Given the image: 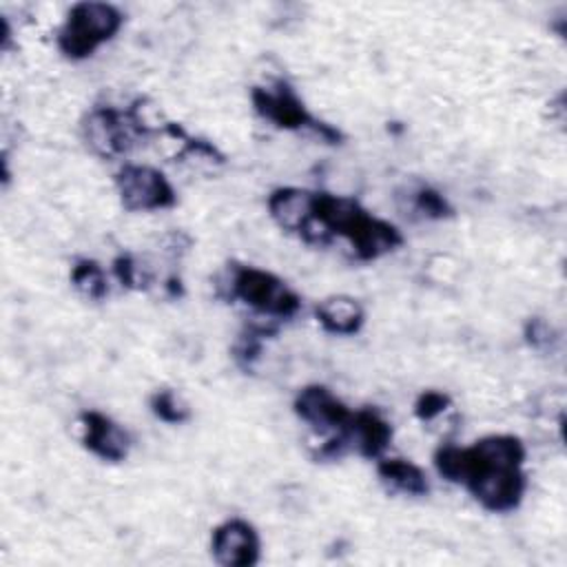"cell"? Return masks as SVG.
Returning <instances> with one entry per match:
<instances>
[{"label": "cell", "mask_w": 567, "mask_h": 567, "mask_svg": "<svg viewBox=\"0 0 567 567\" xmlns=\"http://www.w3.org/2000/svg\"><path fill=\"white\" fill-rule=\"evenodd\" d=\"M226 288L228 299H241L246 306L277 319L292 317L301 306L299 297L279 277L252 266H233Z\"/></svg>", "instance_id": "obj_3"}, {"label": "cell", "mask_w": 567, "mask_h": 567, "mask_svg": "<svg viewBox=\"0 0 567 567\" xmlns=\"http://www.w3.org/2000/svg\"><path fill=\"white\" fill-rule=\"evenodd\" d=\"M261 334H264V330H248V334H244L239 339V343L235 346V359L241 368H250L252 361L259 357Z\"/></svg>", "instance_id": "obj_19"}, {"label": "cell", "mask_w": 567, "mask_h": 567, "mask_svg": "<svg viewBox=\"0 0 567 567\" xmlns=\"http://www.w3.org/2000/svg\"><path fill=\"white\" fill-rule=\"evenodd\" d=\"M82 443L102 461H122L128 454V434L109 416L100 412H82Z\"/></svg>", "instance_id": "obj_10"}, {"label": "cell", "mask_w": 567, "mask_h": 567, "mask_svg": "<svg viewBox=\"0 0 567 567\" xmlns=\"http://www.w3.org/2000/svg\"><path fill=\"white\" fill-rule=\"evenodd\" d=\"M259 534L241 518H230L215 527L210 538L213 556L224 567H250L259 560Z\"/></svg>", "instance_id": "obj_8"}, {"label": "cell", "mask_w": 567, "mask_h": 567, "mask_svg": "<svg viewBox=\"0 0 567 567\" xmlns=\"http://www.w3.org/2000/svg\"><path fill=\"white\" fill-rule=\"evenodd\" d=\"M525 334H527V341H529L532 346H540V343H547V341H549V328H547L540 319H532V321L527 323Z\"/></svg>", "instance_id": "obj_21"}, {"label": "cell", "mask_w": 567, "mask_h": 567, "mask_svg": "<svg viewBox=\"0 0 567 567\" xmlns=\"http://www.w3.org/2000/svg\"><path fill=\"white\" fill-rule=\"evenodd\" d=\"M489 512H512L523 501L527 481L520 467H483L463 483Z\"/></svg>", "instance_id": "obj_7"}, {"label": "cell", "mask_w": 567, "mask_h": 567, "mask_svg": "<svg viewBox=\"0 0 567 567\" xmlns=\"http://www.w3.org/2000/svg\"><path fill=\"white\" fill-rule=\"evenodd\" d=\"M255 111L266 117L268 122L277 124L279 128L297 131V128H312L319 133L326 142H337L341 135L337 128L317 122L303 106V102L297 97L295 89L290 84L277 80L272 86H255L250 93Z\"/></svg>", "instance_id": "obj_4"}, {"label": "cell", "mask_w": 567, "mask_h": 567, "mask_svg": "<svg viewBox=\"0 0 567 567\" xmlns=\"http://www.w3.org/2000/svg\"><path fill=\"white\" fill-rule=\"evenodd\" d=\"M348 436H350V447H357L361 456L377 458L385 452L392 439V427L379 412L363 408L352 412Z\"/></svg>", "instance_id": "obj_12"}, {"label": "cell", "mask_w": 567, "mask_h": 567, "mask_svg": "<svg viewBox=\"0 0 567 567\" xmlns=\"http://www.w3.org/2000/svg\"><path fill=\"white\" fill-rule=\"evenodd\" d=\"M332 235L350 241L359 259H377L396 246H401V233L363 210L350 197H337L330 193H315L312 221L303 235V241L326 244Z\"/></svg>", "instance_id": "obj_1"}, {"label": "cell", "mask_w": 567, "mask_h": 567, "mask_svg": "<svg viewBox=\"0 0 567 567\" xmlns=\"http://www.w3.org/2000/svg\"><path fill=\"white\" fill-rule=\"evenodd\" d=\"M315 193L303 188H277L268 197V213L277 226L297 233L301 239L312 221Z\"/></svg>", "instance_id": "obj_11"}, {"label": "cell", "mask_w": 567, "mask_h": 567, "mask_svg": "<svg viewBox=\"0 0 567 567\" xmlns=\"http://www.w3.org/2000/svg\"><path fill=\"white\" fill-rule=\"evenodd\" d=\"M416 208L425 215V217H432V219H443V217H450L452 215V208L447 204V199L432 190V188H421L416 193V199H414Z\"/></svg>", "instance_id": "obj_17"}, {"label": "cell", "mask_w": 567, "mask_h": 567, "mask_svg": "<svg viewBox=\"0 0 567 567\" xmlns=\"http://www.w3.org/2000/svg\"><path fill=\"white\" fill-rule=\"evenodd\" d=\"M295 412L299 419L317 427L319 432L334 430L343 432L350 425L352 412L341 403L328 388L323 385H308L295 399Z\"/></svg>", "instance_id": "obj_9"}, {"label": "cell", "mask_w": 567, "mask_h": 567, "mask_svg": "<svg viewBox=\"0 0 567 567\" xmlns=\"http://www.w3.org/2000/svg\"><path fill=\"white\" fill-rule=\"evenodd\" d=\"M71 281L89 299H102L109 292L106 277L93 259H78L71 268Z\"/></svg>", "instance_id": "obj_15"}, {"label": "cell", "mask_w": 567, "mask_h": 567, "mask_svg": "<svg viewBox=\"0 0 567 567\" xmlns=\"http://www.w3.org/2000/svg\"><path fill=\"white\" fill-rule=\"evenodd\" d=\"M377 474L385 485L410 496H423L430 489L425 472L405 458H381Z\"/></svg>", "instance_id": "obj_14"}, {"label": "cell", "mask_w": 567, "mask_h": 567, "mask_svg": "<svg viewBox=\"0 0 567 567\" xmlns=\"http://www.w3.org/2000/svg\"><path fill=\"white\" fill-rule=\"evenodd\" d=\"M315 317L321 323V328L326 332L332 334H354L361 330L363 326V308L357 299L346 297V295H337V297H328L323 299L317 308H315Z\"/></svg>", "instance_id": "obj_13"}, {"label": "cell", "mask_w": 567, "mask_h": 567, "mask_svg": "<svg viewBox=\"0 0 567 567\" xmlns=\"http://www.w3.org/2000/svg\"><path fill=\"white\" fill-rule=\"evenodd\" d=\"M450 405V396L443 394V392H436V390H427L423 392L416 403H414V414L421 419V421H432L436 419L439 414H443Z\"/></svg>", "instance_id": "obj_18"}, {"label": "cell", "mask_w": 567, "mask_h": 567, "mask_svg": "<svg viewBox=\"0 0 567 567\" xmlns=\"http://www.w3.org/2000/svg\"><path fill=\"white\" fill-rule=\"evenodd\" d=\"M86 140L89 144L102 155H117L126 153L135 137L148 133L144 120L137 117V111H115V109H95L86 124Z\"/></svg>", "instance_id": "obj_6"}, {"label": "cell", "mask_w": 567, "mask_h": 567, "mask_svg": "<svg viewBox=\"0 0 567 567\" xmlns=\"http://www.w3.org/2000/svg\"><path fill=\"white\" fill-rule=\"evenodd\" d=\"M122 27V13L106 2H78L58 31V47L71 60L91 55Z\"/></svg>", "instance_id": "obj_2"}, {"label": "cell", "mask_w": 567, "mask_h": 567, "mask_svg": "<svg viewBox=\"0 0 567 567\" xmlns=\"http://www.w3.org/2000/svg\"><path fill=\"white\" fill-rule=\"evenodd\" d=\"M113 272H115L117 281H120L122 286H126V288H140V286H142L140 279L144 281V277L140 275V266H137L135 259L128 257V255H122V257H117V259L113 261Z\"/></svg>", "instance_id": "obj_20"}, {"label": "cell", "mask_w": 567, "mask_h": 567, "mask_svg": "<svg viewBox=\"0 0 567 567\" xmlns=\"http://www.w3.org/2000/svg\"><path fill=\"white\" fill-rule=\"evenodd\" d=\"M151 410L166 423H182L188 419V408L177 399L173 390H157L151 396Z\"/></svg>", "instance_id": "obj_16"}, {"label": "cell", "mask_w": 567, "mask_h": 567, "mask_svg": "<svg viewBox=\"0 0 567 567\" xmlns=\"http://www.w3.org/2000/svg\"><path fill=\"white\" fill-rule=\"evenodd\" d=\"M115 186L126 210H159L175 204L173 186L153 166H124L115 175Z\"/></svg>", "instance_id": "obj_5"}]
</instances>
